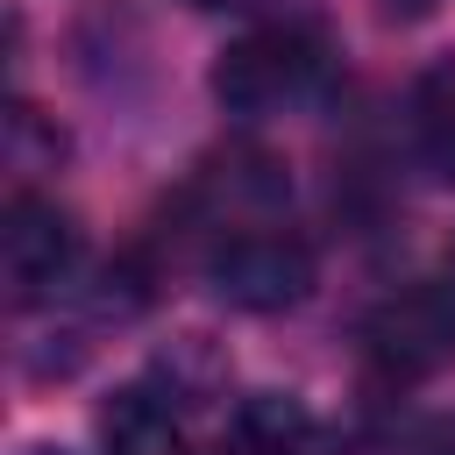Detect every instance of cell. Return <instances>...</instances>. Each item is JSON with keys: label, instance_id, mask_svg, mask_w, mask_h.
Returning a JSON list of instances; mask_svg holds the SVG:
<instances>
[{"label": "cell", "instance_id": "6da1fadb", "mask_svg": "<svg viewBox=\"0 0 455 455\" xmlns=\"http://www.w3.org/2000/svg\"><path fill=\"white\" fill-rule=\"evenodd\" d=\"M327 78H334V43L313 21H263L213 57V100L242 121L299 114L327 92Z\"/></svg>", "mask_w": 455, "mask_h": 455}, {"label": "cell", "instance_id": "7a4b0ae2", "mask_svg": "<svg viewBox=\"0 0 455 455\" xmlns=\"http://www.w3.org/2000/svg\"><path fill=\"white\" fill-rule=\"evenodd\" d=\"M363 363L384 384H427L455 363V284H398L363 313Z\"/></svg>", "mask_w": 455, "mask_h": 455}, {"label": "cell", "instance_id": "3957f363", "mask_svg": "<svg viewBox=\"0 0 455 455\" xmlns=\"http://www.w3.org/2000/svg\"><path fill=\"white\" fill-rule=\"evenodd\" d=\"M206 277L228 306L277 313V306H299L313 291V249L284 220H256V228H235L206 249Z\"/></svg>", "mask_w": 455, "mask_h": 455}, {"label": "cell", "instance_id": "277c9868", "mask_svg": "<svg viewBox=\"0 0 455 455\" xmlns=\"http://www.w3.org/2000/svg\"><path fill=\"white\" fill-rule=\"evenodd\" d=\"M78 263V228L57 199L43 192H14L0 213V277H7V306L28 313L43 299H57V284Z\"/></svg>", "mask_w": 455, "mask_h": 455}, {"label": "cell", "instance_id": "5b68a950", "mask_svg": "<svg viewBox=\"0 0 455 455\" xmlns=\"http://www.w3.org/2000/svg\"><path fill=\"white\" fill-rule=\"evenodd\" d=\"M220 455H320V427L299 398L284 391H256L228 412L220 427Z\"/></svg>", "mask_w": 455, "mask_h": 455}, {"label": "cell", "instance_id": "8992f818", "mask_svg": "<svg viewBox=\"0 0 455 455\" xmlns=\"http://www.w3.org/2000/svg\"><path fill=\"white\" fill-rule=\"evenodd\" d=\"M100 448L107 455H192V434L171 412V398H156L149 384H128L100 405Z\"/></svg>", "mask_w": 455, "mask_h": 455}, {"label": "cell", "instance_id": "52a82bcc", "mask_svg": "<svg viewBox=\"0 0 455 455\" xmlns=\"http://www.w3.org/2000/svg\"><path fill=\"white\" fill-rule=\"evenodd\" d=\"M412 135H419V156L455 178V64H434L412 92Z\"/></svg>", "mask_w": 455, "mask_h": 455}, {"label": "cell", "instance_id": "ba28073f", "mask_svg": "<svg viewBox=\"0 0 455 455\" xmlns=\"http://www.w3.org/2000/svg\"><path fill=\"white\" fill-rule=\"evenodd\" d=\"M391 455H455V412H427V419H412V427L391 441Z\"/></svg>", "mask_w": 455, "mask_h": 455}, {"label": "cell", "instance_id": "9c48e42d", "mask_svg": "<svg viewBox=\"0 0 455 455\" xmlns=\"http://www.w3.org/2000/svg\"><path fill=\"white\" fill-rule=\"evenodd\" d=\"M185 7H206V14H228V7H263V0H185Z\"/></svg>", "mask_w": 455, "mask_h": 455}, {"label": "cell", "instance_id": "30bf717a", "mask_svg": "<svg viewBox=\"0 0 455 455\" xmlns=\"http://www.w3.org/2000/svg\"><path fill=\"white\" fill-rule=\"evenodd\" d=\"M36 455H57V448H36Z\"/></svg>", "mask_w": 455, "mask_h": 455}, {"label": "cell", "instance_id": "8fae6325", "mask_svg": "<svg viewBox=\"0 0 455 455\" xmlns=\"http://www.w3.org/2000/svg\"><path fill=\"white\" fill-rule=\"evenodd\" d=\"M448 263H455V256H448Z\"/></svg>", "mask_w": 455, "mask_h": 455}]
</instances>
